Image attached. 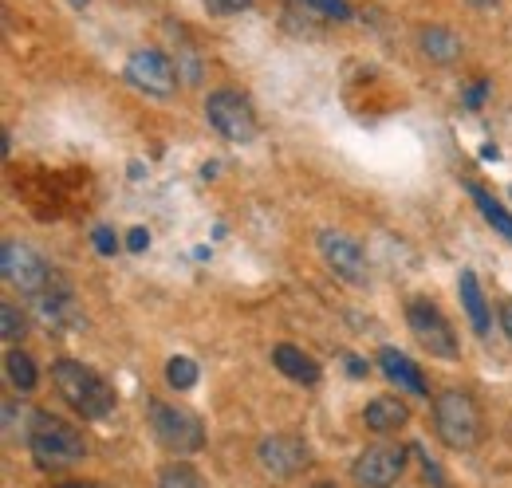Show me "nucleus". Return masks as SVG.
Instances as JSON below:
<instances>
[{
  "mask_svg": "<svg viewBox=\"0 0 512 488\" xmlns=\"http://www.w3.org/2000/svg\"><path fill=\"white\" fill-rule=\"evenodd\" d=\"M52 382L60 390L67 406L87 418V422H99L115 410V390L107 386V378L87 363H75V359H56L52 363Z\"/></svg>",
  "mask_w": 512,
  "mask_h": 488,
  "instance_id": "obj_1",
  "label": "nucleus"
},
{
  "mask_svg": "<svg viewBox=\"0 0 512 488\" xmlns=\"http://www.w3.org/2000/svg\"><path fill=\"white\" fill-rule=\"evenodd\" d=\"M28 449L36 457V465H44V469H67V465H79L87 457L83 433L75 426H67L64 418H52V414H36L32 418Z\"/></svg>",
  "mask_w": 512,
  "mask_h": 488,
  "instance_id": "obj_2",
  "label": "nucleus"
},
{
  "mask_svg": "<svg viewBox=\"0 0 512 488\" xmlns=\"http://www.w3.org/2000/svg\"><path fill=\"white\" fill-rule=\"evenodd\" d=\"M434 429L438 437L446 441L449 449L465 453L481 441V414H477V402L461 390H446L434 398Z\"/></svg>",
  "mask_w": 512,
  "mask_h": 488,
  "instance_id": "obj_3",
  "label": "nucleus"
},
{
  "mask_svg": "<svg viewBox=\"0 0 512 488\" xmlns=\"http://www.w3.org/2000/svg\"><path fill=\"white\" fill-rule=\"evenodd\" d=\"M150 429H154V437H158L170 453H178V457H190V453H197V449L205 445L201 422L193 418L190 410H182V406L150 402Z\"/></svg>",
  "mask_w": 512,
  "mask_h": 488,
  "instance_id": "obj_4",
  "label": "nucleus"
},
{
  "mask_svg": "<svg viewBox=\"0 0 512 488\" xmlns=\"http://www.w3.org/2000/svg\"><path fill=\"white\" fill-rule=\"evenodd\" d=\"M205 119L229 142H253L256 138L253 103L245 95H237V91H213L205 99Z\"/></svg>",
  "mask_w": 512,
  "mask_h": 488,
  "instance_id": "obj_5",
  "label": "nucleus"
},
{
  "mask_svg": "<svg viewBox=\"0 0 512 488\" xmlns=\"http://www.w3.org/2000/svg\"><path fill=\"white\" fill-rule=\"evenodd\" d=\"M0 272L12 288H20L24 296H44L52 284V268L28 248L24 241H4L0 244Z\"/></svg>",
  "mask_w": 512,
  "mask_h": 488,
  "instance_id": "obj_6",
  "label": "nucleus"
},
{
  "mask_svg": "<svg viewBox=\"0 0 512 488\" xmlns=\"http://www.w3.org/2000/svg\"><path fill=\"white\" fill-rule=\"evenodd\" d=\"M406 323L414 331V339L438 355V359H457V335H453V323L430 300H410L406 304Z\"/></svg>",
  "mask_w": 512,
  "mask_h": 488,
  "instance_id": "obj_7",
  "label": "nucleus"
},
{
  "mask_svg": "<svg viewBox=\"0 0 512 488\" xmlns=\"http://www.w3.org/2000/svg\"><path fill=\"white\" fill-rule=\"evenodd\" d=\"M256 465L272 481H292L300 469H308V445L296 433H272L256 445Z\"/></svg>",
  "mask_w": 512,
  "mask_h": 488,
  "instance_id": "obj_8",
  "label": "nucleus"
},
{
  "mask_svg": "<svg viewBox=\"0 0 512 488\" xmlns=\"http://www.w3.org/2000/svg\"><path fill=\"white\" fill-rule=\"evenodd\" d=\"M320 256L327 260V268H331L339 280H347V284H355V288H363V284L371 280L363 244L355 241V237H347V233H339V229H323L320 233Z\"/></svg>",
  "mask_w": 512,
  "mask_h": 488,
  "instance_id": "obj_9",
  "label": "nucleus"
},
{
  "mask_svg": "<svg viewBox=\"0 0 512 488\" xmlns=\"http://www.w3.org/2000/svg\"><path fill=\"white\" fill-rule=\"evenodd\" d=\"M402 469H406V449L402 445H371L355 457L351 477L359 488H390L398 485Z\"/></svg>",
  "mask_w": 512,
  "mask_h": 488,
  "instance_id": "obj_10",
  "label": "nucleus"
},
{
  "mask_svg": "<svg viewBox=\"0 0 512 488\" xmlns=\"http://www.w3.org/2000/svg\"><path fill=\"white\" fill-rule=\"evenodd\" d=\"M127 83H134V87L146 91V95L166 99V95H174V87H178V71H174V63L166 60L162 52L142 48V52H130Z\"/></svg>",
  "mask_w": 512,
  "mask_h": 488,
  "instance_id": "obj_11",
  "label": "nucleus"
},
{
  "mask_svg": "<svg viewBox=\"0 0 512 488\" xmlns=\"http://www.w3.org/2000/svg\"><path fill=\"white\" fill-rule=\"evenodd\" d=\"M375 363H379V370H383V374L390 378V382H394V386H398V390H410V394H430V390H426V378H422V370L410 363L402 351H394V347H383Z\"/></svg>",
  "mask_w": 512,
  "mask_h": 488,
  "instance_id": "obj_12",
  "label": "nucleus"
},
{
  "mask_svg": "<svg viewBox=\"0 0 512 488\" xmlns=\"http://www.w3.org/2000/svg\"><path fill=\"white\" fill-rule=\"evenodd\" d=\"M363 422H367V429H375V433H394V429H402L410 422V410H406L402 398L383 394V398H371V402H367Z\"/></svg>",
  "mask_w": 512,
  "mask_h": 488,
  "instance_id": "obj_13",
  "label": "nucleus"
},
{
  "mask_svg": "<svg viewBox=\"0 0 512 488\" xmlns=\"http://www.w3.org/2000/svg\"><path fill=\"white\" fill-rule=\"evenodd\" d=\"M457 296H461V304H465V315H469L473 331H477V335H489V304H485L481 284H477V276H473L469 268H461V276H457Z\"/></svg>",
  "mask_w": 512,
  "mask_h": 488,
  "instance_id": "obj_14",
  "label": "nucleus"
},
{
  "mask_svg": "<svg viewBox=\"0 0 512 488\" xmlns=\"http://www.w3.org/2000/svg\"><path fill=\"white\" fill-rule=\"evenodd\" d=\"M272 363L280 366V374H288L292 382H320V366L312 355H304L300 347H292V343H280L276 351H272Z\"/></svg>",
  "mask_w": 512,
  "mask_h": 488,
  "instance_id": "obj_15",
  "label": "nucleus"
},
{
  "mask_svg": "<svg viewBox=\"0 0 512 488\" xmlns=\"http://www.w3.org/2000/svg\"><path fill=\"white\" fill-rule=\"evenodd\" d=\"M418 48H422V56L434 63H453L465 48H461V40L449 32V28H422V36H418Z\"/></svg>",
  "mask_w": 512,
  "mask_h": 488,
  "instance_id": "obj_16",
  "label": "nucleus"
},
{
  "mask_svg": "<svg viewBox=\"0 0 512 488\" xmlns=\"http://www.w3.org/2000/svg\"><path fill=\"white\" fill-rule=\"evenodd\" d=\"M469 197H473V205L481 209V217L493 225V233H501L505 241H512V213L489 193V189H481V185H469Z\"/></svg>",
  "mask_w": 512,
  "mask_h": 488,
  "instance_id": "obj_17",
  "label": "nucleus"
},
{
  "mask_svg": "<svg viewBox=\"0 0 512 488\" xmlns=\"http://www.w3.org/2000/svg\"><path fill=\"white\" fill-rule=\"evenodd\" d=\"M4 374H8V382H12L16 390H36V382H40L32 355H24V351H16V347L4 355Z\"/></svg>",
  "mask_w": 512,
  "mask_h": 488,
  "instance_id": "obj_18",
  "label": "nucleus"
},
{
  "mask_svg": "<svg viewBox=\"0 0 512 488\" xmlns=\"http://www.w3.org/2000/svg\"><path fill=\"white\" fill-rule=\"evenodd\" d=\"M40 315H44V323H64L67 315H71V296H67L64 288L60 292H44L40 296Z\"/></svg>",
  "mask_w": 512,
  "mask_h": 488,
  "instance_id": "obj_19",
  "label": "nucleus"
},
{
  "mask_svg": "<svg viewBox=\"0 0 512 488\" xmlns=\"http://www.w3.org/2000/svg\"><path fill=\"white\" fill-rule=\"evenodd\" d=\"M24 331H28V323H24L20 307L4 300V304H0V335H4L8 343H20V339H24Z\"/></svg>",
  "mask_w": 512,
  "mask_h": 488,
  "instance_id": "obj_20",
  "label": "nucleus"
},
{
  "mask_svg": "<svg viewBox=\"0 0 512 488\" xmlns=\"http://www.w3.org/2000/svg\"><path fill=\"white\" fill-rule=\"evenodd\" d=\"M166 382H170L174 390H190L193 382H197V363H193V359H182V355L170 359V363H166Z\"/></svg>",
  "mask_w": 512,
  "mask_h": 488,
  "instance_id": "obj_21",
  "label": "nucleus"
},
{
  "mask_svg": "<svg viewBox=\"0 0 512 488\" xmlns=\"http://www.w3.org/2000/svg\"><path fill=\"white\" fill-rule=\"evenodd\" d=\"M158 488H205V481L193 473L190 465H170V469H162Z\"/></svg>",
  "mask_w": 512,
  "mask_h": 488,
  "instance_id": "obj_22",
  "label": "nucleus"
},
{
  "mask_svg": "<svg viewBox=\"0 0 512 488\" xmlns=\"http://www.w3.org/2000/svg\"><path fill=\"white\" fill-rule=\"evenodd\" d=\"M304 4L320 8L323 16H331V20H351V4L347 0H304Z\"/></svg>",
  "mask_w": 512,
  "mask_h": 488,
  "instance_id": "obj_23",
  "label": "nucleus"
},
{
  "mask_svg": "<svg viewBox=\"0 0 512 488\" xmlns=\"http://www.w3.org/2000/svg\"><path fill=\"white\" fill-rule=\"evenodd\" d=\"M91 241H95V252H103V256H111V252L119 248V237H115L107 225H99V229L91 233Z\"/></svg>",
  "mask_w": 512,
  "mask_h": 488,
  "instance_id": "obj_24",
  "label": "nucleus"
},
{
  "mask_svg": "<svg viewBox=\"0 0 512 488\" xmlns=\"http://www.w3.org/2000/svg\"><path fill=\"white\" fill-rule=\"evenodd\" d=\"M249 4H253V0H205V8L217 12V16H233V12L249 8Z\"/></svg>",
  "mask_w": 512,
  "mask_h": 488,
  "instance_id": "obj_25",
  "label": "nucleus"
},
{
  "mask_svg": "<svg viewBox=\"0 0 512 488\" xmlns=\"http://www.w3.org/2000/svg\"><path fill=\"white\" fill-rule=\"evenodd\" d=\"M127 248L130 252H146V248H150V233H146V229H130Z\"/></svg>",
  "mask_w": 512,
  "mask_h": 488,
  "instance_id": "obj_26",
  "label": "nucleus"
},
{
  "mask_svg": "<svg viewBox=\"0 0 512 488\" xmlns=\"http://www.w3.org/2000/svg\"><path fill=\"white\" fill-rule=\"evenodd\" d=\"M501 327H505V335L512 339V304L501 307Z\"/></svg>",
  "mask_w": 512,
  "mask_h": 488,
  "instance_id": "obj_27",
  "label": "nucleus"
},
{
  "mask_svg": "<svg viewBox=\"0 0 512 488\" xmlns=\"http://www.w3.org/2000/svg\"><path fill=\"white\" fill-rule=\"evenodd\" d=\"M481 95H485V83H477V87L465 95V103H469V107H477V103H481Z\"/></svg>",
  "mask_w": 512,
  "mask_h": 488,
  "instance_id": "obj_28",
  "label": "nucleus"
},
{
  "mask_svg": "<svg viewBox=\"0 0 512 488\" xmlns=\"http://www.w3.org/2000/svg\"><path fill=\"white\" fill-rule=\"evenodd\" d=\"M469 4H477V8H493L497 0H469Z\"/></svg>",
  "mask_w": 512,
  "mask_h": 488,
  "instance_id": "obj_29",
  "label": "nucleus"
},
{
  "mask_svg": "<svg viewBox=\"0 0 512 488\" xmlns=\"http://www.w3.org/2000/svg\"><path fill=\"white\" fill-rule=\"evenodd\" d=\"M64 488H95V485H64Z\"/></svg>",
  "mask_w": 512,
  "mask_h": 488,
  "instance_id": "obj_30",
  "label": "nucleus"
},
{
  "mask_svg": "<svg viewBox=\"0 0 512 488\" xmlns=\"http://www.w3.org/2000/svg\"><path fill=\"white\" fill-rule=\"evenodd\" d=\"M312 488H335V485H312Z\"/></svg>",
  "mask_w": 512,
  "mask_h": 488,
  "instance_id": "obj_31",
  "label": "nucleus"
}]
</instances>
